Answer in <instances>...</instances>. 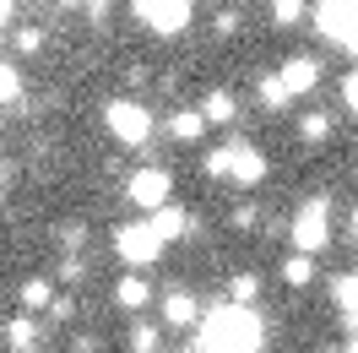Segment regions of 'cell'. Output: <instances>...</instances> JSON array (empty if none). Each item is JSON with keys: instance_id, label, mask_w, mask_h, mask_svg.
Here are the masks:
<instances>
[{"instance_id": "1", "label": "cell", "mask_w": 358, "mask_h": 353, "mask_svg": "<svg viewBox=\"0 0 358 353\" xmlns=\"http://www.w3.org/2000/svg\"><path fill=\"white\" fill-rule=\"evenodd\" d=\"M196 331H201L196 353H261L266 348V326L250 305H212Z\"/></svg>"}, {"instance_id": "2", "label": "cell", "mask_w": 358, "mask_h": 353, "mask_svg": "<svg viewBox=\"0 0 358 353\" xmlns=\"http://www.w3.org/2000/svg\"><path fill=\"white\" fill-rule=\"evenodd\" d=\"M103 125L120 147H147L152 141V109L141 104V98H114L103 104Z\"/></svg>"}, {"instance_id": "3", "label": "cell", "mask_w": 358, "mask_h": 353, "mask_svg": "<svg viewBox=\"0 0 358 353\" xmlns=\"http://www.w3.org/2000/svg\"><path fill=\"white\" fill-rule=\"evenodd\" d=\"M331 244V201L310 196L299 212H293V256H315Z\"/></svg>"}, {"instance_id": "4", "label": "cell", "mask_w": 358, "mask_h": 353, "mask_svg": "<svg viewBox=\"0 0 358 353\" xmlns=\"http://www.w3.org/2000/svg\"><path fill=\"white\" fill-rule=\"evenodd\" d=\"M136 11V22L147 27V33H157V39H179L185 27H190V0H136L131 6Z\"/></svg>"}, {"instance_id": "5", "label": "cell", "mask_w": 358, "mask_h": 353, "mask_svg": "<svg viewBox=\"0 0 358 353\" xmlns=\"http://www.w3.org/2000/svg\"><path fill=\"white\" fill-rule=\"evenodd\" d=\"M114 250L131 266H152L163 256V240L152 234V223H125V228H114Z\"/></svg>"}, {"instance_id": "6", "label": "cell", "mask_w": 358, "mask_h": 353, "mask_svg": "<svg viewBox=\"0 0 358 353\" xmlns=\"http://www.w3.org/2000/svg\"><path fill=\"white\" fill-rule=\"evenodd\" d=\"M125 196H131L136 207L157 212V207H169V196H174V179H169V169H136V174L125 179Z\"/></svg>"}, {"instance_id": "7", "label": "cell", "mask_w": 358, "mask_h": 353, "mask_svg": "<svg viewBox=\"0 0 358 353\" xmlns=\"http://www.w3.org/2000/svg\"><path fill=\"white\" fill-rule=\"evenodd\" d=\"M353 27H358V0H320V6H315V33H320V39L348 44Z\"/></svg>"}, {"instance_id": "8", "label": "cell", "mask_w": 358, "mask_h": 353, "mask_svg": "<svg viewBox=\"0 0 358 353\" xmlns=\"http://www.w3.org/2000/svg\"><path fill=\"white\" fill-rule=\"evenodd\" d=\"M228 179H239V185H261L266 179V153H255L250 141H234V169H228Z\"/></svg>"}, {"instance_id": "9", "label": "cell", "mask_w": 358, "mask_h": 353, "mask_svg": "<svg viewBox=\"0 0 358 353\" xmlns=\"http://www.w3.org/2000/svg\"><path fill=\"white\" fill-rule=\"evenodd\" d=\"M315 82H320V60H310V55H293L288 66H282V88H288V98L315 92Z\"/></svg>"}, {"instance_id": "10", "label": "cell", "mask_w": 358, "mask_h": 353, "mask_svg": "<svg viewBox=\"0 0 358 353\" xmlns=\"http://www.w3.org/2000/svg\"><path fill=\"white\" fill-rule=\"evenodd\" d=\"M6 342L17 353H38L44 348V326H38L33 315H11V321H6Z\"/></svg>"}, {"instance_id": "11", "label": "cell", "mask_w": 358, "mask_h": 353, "mask_svg": "<svg viewBox=\"0 0 358 353\" xmlns=\"http://www.w3.org/2000/svg\"><path fill=\"white\" fill-rule=\"evenodd\" d=\"M163 321H169V326H196V321H201V305H196L185 288H174V293L163 299Z\"/></svg>"}, {"instance_id": "12", "label": "cell", "mask_w": 358, "mask_h": 353, "mask_svg": "<svg viewBox=\"0 0 358 353\" xmlns=\"http://www.w3.org/2000/svg\"><path fill=\"white\" fill-rule=\"evenodd\" d=\"M152 234L169 244V240H179V234H190V218H185L174 201H169V207H157V212H152Z\"/></svg>"}, {"instance_id": "13", "label": "cell", "mask_w": 358, "mask_h": 353, "mask_svg": "<svg viewBox=\"0 0 358 353\" xmlns=\"http://www.w3.org/2000/svg\"><path fill=\"white\" fill-rule=\"evenodd\" d=\"M326 136H331V114L304 109V120H299V141H304V147H320Z\"/></svg>"}, {"instance_id": "14", "label": "cell", "mask_w": 358, "mask_h": 353, "mask_svg": "<svg viewBox=\"0 0 358 353\" xmlns=\"http://www.w3.org/2000/svg\"><path fill=\"white\" fill-rule=\"evenodd\" d=\"M234 114H239V109H234V92H223V88L206 92V104H201V120H206V125H228Z\"/></svg>"}, {"instance_id": "15", "label": "cell", "mask_w": 358, "mask_h": 353, "mask_svg": "<svg viewBox=\"0 0 358 353\" xmlns=\"http://www.w3.org/2000/svg\"><path fill=\"white\" fill-rule=\"evenodd\" d=\"M147 293H152V288L131 272V277H120V283H114V305H120V310H141V305H147Z\"/></svg>"}, {"instance_id": "16", "label": "cell", "mask_w": 358, "mask_h": 353, "mask_svg": "<svg viewBox=\"0 0 358 353\" xmlns=\"http://www.w3.org/2000/svg\"><path fill=\"white\" fill-rule=\"evenodd\" d=\"M201 131H206L201 109H174V120H169V136H174V141H196Z\"/></svg>"}, {"instance_id": "17", "label": "cell", "mask_w": 358, "mask_h": 353, "mask_svg": "<svg viewBox=\"0 0 358 353\" xmlns=\"http://www.w3.org/2000/svg\"><path fill=\"white\" fill-rule=\"evenodd\" d=\"M255 98H261V104H266L271 114L293 104V98H288V88H282V76H261V82H255Z\"/></svg>"}, {"instance_id": "18", "label": "cell", "mask_w": 358, "mask_h": 353, "mask_svg": "<svg viewBox=\"0 0 358 353\" xmlns=\"http://www.w3.org/2000/svg\"><path fill=\"white\" fill-rule=\"evenodd\" d=\"M22 305L27 310H49L55 305V283H49V277H27L22 283Z\"/></svg>"}, {"instance_id": "19", "label": "cell", "mask_w": 358, "mask_h": 353, "mask_svg": "<svg viewBox=\"0 0 358 353\" xmlns=\"http://www.w3.org/2000/svg\"><path fill=\"white\" fill-rule=\"evenodd\" d=\"M331 299H336V310H348V315H358V272H342L331 283Z\"/></svg>"}, {"instance_id": "20", "label": "cell", "mask_w": 358, "mask_h": 353, "mask_svg": "<svg viewBox=\"0 0 358 353\" xmlns=\"http://www.w3.org/2000/svg\"><path fill=\"white\" fill-rule=\"evenodd\" d=\"M282 277H288L293 288H310L315 283V256H288V261H282Z\"/></svg>"}, {"instance_id": "21", "label": "cell", "mask_w": 358, "mask_h": 353, "mask_svg": "<svg viewBox=\"0 0 358 353\" xmlns=\"http://www.w3.org/2000/svg\"><path fill=\"white\" fill-rule=\"evenodd\" d=\"M201 169H206L212 179H228V169H234V141H228V147H217V153H206Z\"/></svg>"}, {"instance_id": "22", "label": "cell", "mask_w": 358, "mask_h": 353, "mask_svg": "<svg viewBox=\"0 0 358 353\" xmlns=\"http://www.w3.org/2000/svg\"><path fill=\"white\" fill-rule=\"evenodd\" d=\"M271 22L277 27H299L304 22V0H277V6H271Z\"/></svg>"}, {"instance_id": "23", "label": "cell", "mask_w": 358, "mask_h": 353, "mask_svg": "<svg viewBox=\"0 0 358 353\" xmlns=\"http://www.w3.org/2000/svg\"><path fill=\"white\" fill-rule=\"evenodd\" d=\"M131 353H157V326L136 321V326H131Z\"/></svg>"}, {"instance_id": "24", "label": "cell", "mask_w": 358, "mask_h": 353, "mask_svg": "<svg viewBox=\"0 0 358 353\" xmlns=\"http://www.w3.org/2000/svg\"><path fill=\"white\" fill-rule=\"evenodd\" d=\"M228 293H234V305H250V299L261 293V277H250V272H239V277L228 283Z\"/></svg>"}, {"instance_id": "25", "label": "cell", "mask_w": 358, "mask_h": 353, "mask_svg": "<svg viewBox=\"0 0 358 353\" xmlns=\"http://www.w3.org/2000/svg\"><path fill=\"white\" fill-rule=\"evenodd\" d=\"M17 92H22V76H17V66L0 60V104H17Z\"/></svg>"}, {"instance_id": "26", "label": "cell", "mask_w": 358, "mask_h": 353, "mask_svg": "<svg viewBox=\"0 0 358 353\" xmlns=\"http://www.w3.org/2000/svg\"><path fill=\"white\" fill-rule=\"evenodd\" d=\"M342 104H348V114H358V66L342 76Z\"/></svg>"}, {"instance_id": "27", "label": "cell", "mask_w": 358, "mask_h": 353, "mask_svg": "<svg viewBox=\"0 0 358 353\" xmlns=\"http://www.w3.org/2000/svg\"><path fill=\"white\" fill-rule=\"evenodd\" d=\"M38 44H44L38 27H22V33H17V55H38Z\"/></svg>"}, {"instance_id": "28", "label": "cell", "mask_w": 358, "mask_h": 353, "mask_svg": "<svg viewBox=\"0 0 358 353\" xmlns=\"http://www.w3.org/2000/svg\"><path fill=\"white\" fill-rule=\"evenodd\" d=\"M217 33H239V11H223V17H217Z\"/></svg>"}, {"instance_id": "29", "label": "cell", "mask_w": 358, "mask_h": 353, "mask_svg": "<svg viewBox=\"0 0 358 353\" xmlns=\"http://www.w3.org/2000/svg\"><path fill=\"white\" fill-rule=\"evenodd\" d=\"M87 17H92V22H103V17H109V0H87Z\"/></svg>"}, {"instance_id": "30", "label": "cell", "mask_w": 358, "mask_h": 353, "mask_svg": "<svg viewBox=\"0 0 358 353\" xmlns=\"http://www.w3.org/2000/svg\"><path fill=\"white\" fill-rule=\"evenodd\" d=\"M342 49H348V55H353V60H358V27H353V33H348V44H342Z\"/></svg>"}, {"instance_id": "31", "label": "cell", "mask_w": 358, "mask_h": 353, "mask_svg": "<svg viewBox=\"0 0 358 353\" xmlns=\"http://www.w3.org/2000/svg\"><path fill=\"white\" fill-rule=\"evenodd\" d=\"M348 353H358V331H353V337H348Z\"/></svg>"}, {"instance_id": "32", "label": "cell", "mask_w": 358, "mask_h": 353, "mask_svg": "<svg viewBox=\"0 0 358 353\" xmlns=\"http://www.w3.org/2000/svg\"><path fill=\"white\" fill-rule=\"evenodd\" d=\"M55 6H87V0H55Z\"/></svg>"}, {"instance_id": "33", "label": "cell", "mask_w": 358, "mask_h": 353, "mask_svg": "<svg viewBox=\"0 0 358 353\" xmlns=\"http://www.w3.org/2000/svg\"><path fill=\"white\" fill-rule=\"evenodd\" d=\"M353 331H358V315H353Z\"/></svg>"}, {"instance_id": "34", "label": "cell", "mask_w": 358, "mask_h": 353, "mask_svg": "<svg viewBox=\"0 0 358 353\" xmlns=\"http://www.w3.org/2000/svg\"><path fill=\"white\" fill-rule=\"evenodd\" d=\"M353 234H358V218H353Z\"/></svg>"}, {"instance_id": "35", "label": "cell", "mask_w": 358, "mask_h": 353, "mask_svg": "<svg viewBox=\"0 0 358 353\" xmlns=\"http://www.w3.org/2000/svg\"><path fill=\"white\" fill-rule=\"evenodd\" d=\"M185 353H196V348H185Z\"/></svg>"}]
</instances>
